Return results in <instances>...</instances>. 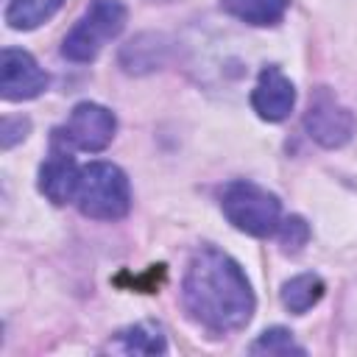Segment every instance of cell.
<instances>
[{
    "label": "cell",
    "mask_w": 357,
    "mask_h": 357,
    "mask_svg": "<svg viewBox=\"0 0 357 357\" xmlns=\"http://www.w3.org/2000/svg\"><path fill=\"white\" fill-rule=\"evenodd\" d=\"M181 298L190 318L218 335L243 329L254 312V293L245 273L229 254L212 245L192 254L181 282Z\"/></svg>",
    "instance_id": "obj_1"
},
{
    "label": "cell",
    "mask_w": 357,
    "mask_h": 357,
    "mask_svg": "<svg viewBox=\"0 0 357 357\" xmlns=\"http://www.w3.org/2000/svg\"><path fill=\"white\" fill-rule=\"evenodd\" d=\"M78 209L95 220H117L131 206L128 178L112 162H89L78 173L75 198Z\"/></svg>",
    "instance_id": "obj_2"
},
{
    "label": "cell",
    "mask_w": 357,
    "mask_h": 357,
    "mask_svg": "<svg viewBox=\"0 0 357 357\" xmlns=\"http://www.w3.org/2000/svg\"><path fill=\"white\" fill-rule=\"evenodd\" d=\"M220 209L229 223L251 237H268L279 229L282 206L276 195L262 190L254 181H231L220 195Z\"/></svg>",
    "instance_id": "obj_3"
},
{
    "label": "cell",
    "mask_w": 357,
    "mask_h": 357,
    "mask_svg": "<svg viewBox=\"0 0 357 357\" xmlns=\"http://www.w3.org/2000/svg\"><path fill=\"white\" fill-rule=\"evenodd\" d=\"M126 28V6L120 0H92L84 17L61 42V53L70 61H92L109 39Z\"/></svg>",
    "instance_id": "obj_4"
},
{
    "label": "cell",
    "mask_w": 357,
    "mask_h": 357,
    "mask_svg": "<svg viewBox=\"0 0 357 357\" xmlns=\"http://www.w3.org/2000/svg\"><path fill=\"white\" fill-rule=\"evenodd\" d=\"M114 114L106 109V106H98V103H78L67 123L56 131V139L64 142L67 148H75V151H89V153H98L103 151L112 137H114Z\"/></svg>",
    "instance_id": "obj_5"
},
{
    "label": "cell",
    "mask_w": 357,
    "mask_h": 357,
    "mask_svg": "<svg viewBox=\"0 0 357 357\" xmlns=\"http://www.w3.org/2000/svg\"><path fill=\"white\" fill-rule=\"evenodd\" d=\"M304 128L318 145L340 148L354 134V117L343 103H337V98L329 89L321 86L310 98V106L304 112Z\"/></svg>",
    "instance_id": "obj_6"
},
{
    "label": "cell",
    "mask_w": 357,
    "mask_h": 357,
    "mask_svg": "<svg viewBox=\"0 0 357 357\" xmlns=\"http://www.w3.org/2000/svg\"><path fill=\"white\" fill-rule=\"evenodd\" d=\"M47 89L45 70L33 61L31 53L6 47L0 53V95L6 100H31Z\"/></svg>",
    "instance_id": "obj_7"
},
{
    "label": "cell",
    "mask_w": 357,
    "mask_h": 357,
    "mask_svg": "<svg viewBox=\"0 0 357 357\" xmlns=\"http://www.w3.org/2000/svg\"><path fill=\"white\" fill-rule=\"evenodd\" d=\"M293 103H296L293 84L282 75L279 67H265L257 78L254 92H251L254 112L268 123H279L293 112Z\"/></svg>",
    "instance_id": "obj_8"
},
{
    "label": "cell",
    "mask_w": 357,
    "mask_h": 357,
    "mask_svg": "<svg viewBox=\"0 0 357 357\" xmlns=\"http://www.w3.org/2000/svg\"><path fill=\"white\" fill-rule=\"evenodd\" d=\"M78 173H81V167L75 165V159L70 156V151L61 148V142L56 139V148L50 151V156L39 167V190L47 195V201L67 204V201L75 198Z\"/></svg>",
    "instance_id": "obj_9"
},
{
    "label": "cell",
    "mask_w": 357,
    "mask_h": 357,
    "mask_svg": "<svg viewBox=\"0 0 357 357\" xmlns=\"http://www.w3.org/2000/svg\"><path fill=\"white\" fill-rule=\"evenodd\" d=\"M112 349L123 351V354H165L167 340H165V332L159 324L142 321V324H134V326L117 332V337L112 340Z\"/></svg>",
    "instance_id": "obj_10"
},
{
    "label": "cell",
    "mask_w": 357,
    "mask_h": 357,
    "mask_svg": "<svg viewBox=\"0 0 357 357\" xmlns=\"http://www.w3.org/2000/svg\"><path fill=\"white\" fill-rule=\"evenodd\" d=\"M290 0H220V8L248 25H276Z\"/></svg>",
    "instance_id": "obj_11"
},
{
    "label": "cell",
    "mask_w": 357,
    "mask_h": 357,
    "mask_svg": "<svg viewBox=\"0 0 357 357\" xmlns=\"http://www.w3.org/2000/svg\"><path fill=\"white\" fill-rule=\"evenodd\" d=\"M61 3L64 0H8L6 22L14 31H31L45 20H50L61 8Z\"/></svg>",
    "instance_id": "obj_12"
},
{
    "label": "cell",
    "mask_w": 357,
    "mask_h": 357,
    "mask_svg": "<svg viewBox=\"0 0 357 357\" xmlns=\"http://www.w3.org/2000/svg\"><path fill=\"white\" fill-rule=\"evenodd\" d=\"M321 296H324V282L315 273H301L282 284V304L296 315H301L312 304H318Z\"/></svg>",
    "instance_id": "obj_13"
},
{
    "label": "cell",
    "mask_w": 357,
    "mask_h": 357,
    "mask_svg": "<svg viewBox=\"0 0 357 357\" xmlns=\"http://www.w3.org/2000/svg\"><path fill=\"white\" fill-rule=\"evenodd\" d=\"M165 45L159 36H139L134 42H128V47L123 50V67L128 73H142V70H153L162 61Z\"/></svg>",
    "instance_id": "obj_14"
},
{
    "label": "cell",
    "mask_w": 357,
    "mask_h": 357,
    "mask_svg": "<svg viewBox=\"0 0 357 357\" xmlns=\"http://www.w3.org/2000/svg\"><path fill=\"white\" fill-rule=\"evenodd\" d=\"M251 354H268V357H290V354H304V349L293 340V335L282 326L265 329L248 349Z\"/></svg>",
    "instance_id": "obj_15"
},
{
    "label": "cell",
    "mask_w": 357,
    "mask_h": 357,
    "mask_svg": "<svg viewBox=\"0 0 357 357\" xmlns=\"http://www.w3.org/2000/svg\"><path fill=\"white\" fill-rule=\"evenodd\" d=\"M276 231H279V245H282L284 254H298L307 245V240H310V226L298 215L284 218Z\"/></svg>",
    "instance_id": "obj_16"
},
{
    "label": "cell",
    "mask_w": 357,
    "mask_h": 357,
    "mask_svg": "<svg viewBox=\"0 0 357 357\" xmlns=\"http://www.w3.org/2000/svg\"><path fill=\"white\" fill-rule=\"evenodd\" d=\"M28 128H31V123L25 120V117H6L3 120V148H11L14 142H20V139H25V134H28Z\"/></svg>",
    "instance_id": "obj_17"
}]
</instances>
